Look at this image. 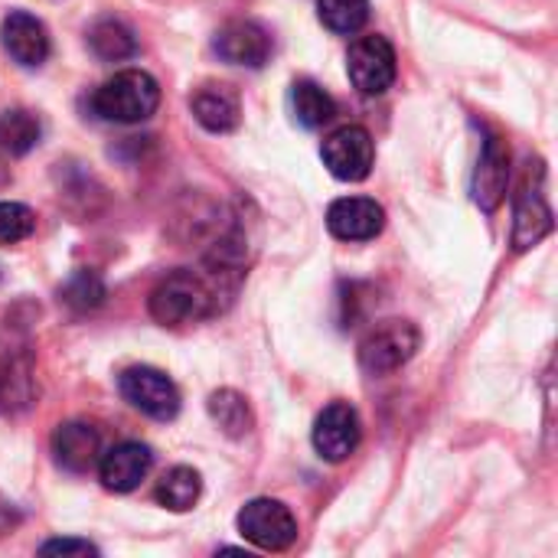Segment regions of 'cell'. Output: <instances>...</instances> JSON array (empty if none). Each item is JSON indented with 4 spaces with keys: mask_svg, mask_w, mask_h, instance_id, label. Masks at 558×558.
<instances>
[{
    "mask_svg": "<svg viewBox=\"0 0 558 558\" xmlns=\"http://www.w3.org/2000/svg\"><path fill=\"white\" fill-rule=\"evenodd\" d=\"M219 311V288L209 275L177 268L150 291V317L163 327H186Z\"/></svg>",
    "mask_w": 558,
    "mask_h": 558,
    "instance_id": "cell-1",
    "label": "cell"
},
{
    "mask_svg": "<svg viewBox=\"0 0 558 558\" xmlns=\"http://www.w3.org/2000/svg\"><path fill=\"white\" fill-rule=\"evenodd\" d=\"M160 105V85L144 69H124L114 72L98 92L92 95V108L98 118L114 124H137L147 121Z\"/></svg>",
    "mask_w": 558,
    "mask_h": 558,
    "instance_id": "cell-2",
    "label": "cell"
},
{
    "mask_svg": "<svg viewBox=\"0 0 558 558\" xmlns=\"http://www.w3.org/2000/svg\"><path fill=\"white\" fill-rule=\"evenodd\" d=\"M553 206L546 199V170L543 163H526V173L520 180V193L513 199V248L526 252L539 245L553 232Z\"/></svg>",
    "mask_w": 558,
    "mask_h": 558,
    "instance_id": "cell-3",
    "label": "cell"
},
{
    "mask_svg": "<svg viewBox=\"0 0 558 558\" xmlns=\"http://www.w3.org/2000/svg\"><path fill=\"white\" fill-rule=\"evenodd\" d=\"M422 347V333L409 320H383L360 343V369L366 376H389L402 369Z\"/></svg>",
    "mask_w": 558,
    "mask_h": 558,
    "instance_id": "cell-4",
    "label": "cell"
},
{
    "mask_svg": "<svg viewBox=\"0 0 558 558\" xmlns=\"http://www.w3.org/2000/svg\"><path fill=\"white\" fill-rule=\"evenodd\" d=\"M396 49L386 36H360L350 52H347V75L353 82V88L366 98L383 95L392 88L396 82Z\"/></svg>",
    "mask_w": 558,
    "mask_h": 558,
    "instance_id": "cell-5",
    "label": "cell"
},
{
    "mask_svg": "<svg viewBox=\"0 0 558 558\" xmlns=\"http://www.w3.org/2000/svg\"><path fill=\"white\" fill-rule=\"evenodd\" d=\"M242 539H248L255 549H265V553H284L291 549V543L298 539V520L294 513L278 504V500H252L239 510V520H235Z\"/></svg>",
    "mask_w": 558,
    "mask_h": 558,
    "instance_id": "cell-6",
    "label": "cell"
},
{
    "mask_svg": "<svg viewBox=\"0 0 558 558\" xmlns=\"http://www.w3.org/2000/svg\"><path fill=\"white\" fill-rule=\"evenodd\" d=\"M320 157H324V167L343 180V183H360L369 177L373 170V160H376V147H373V137L366 128L360 124H347V128H337L324 147H320Z\"/></svg>",
    "mask_w": 558,
    "mask_h": 558,
    "instance_id": "cell-7",
    "label": "cell"
},
{
    "mask_svg": "<svg viewBox=\"0 0 558 558\" xmlns=\"http://www.w3.org/2000/svg\"><path fill=\"white\" fill-rule=\"evenodd\" d=\"M121 396L144 415L157 422H170L180 412V392L177 386L154 366H131L118 379Z\"/></svg>",
    "mask_w": 558,
    "mask_h": 558,
    "instance_id": "cell-8",
    "label": "cell"
},
{
    "mask_svg": "<svg viewBox=\"0 0 558 558\" xmlns=\"http://www.w3.org/2000/svg\"><path fill=\"white\" fill-rule=\"evenodd\" d=\"M213 49L229 65L262 69L271 59L275 43H271V33L262 23H255V20H232V23H226L216 33Z\"/></svg>",
    "mask_w": 558,
    "mask_h": 558,
    "instance_id": "cell-9",
    "label": "cell"
},
{
    "mask_svg": "<svg viewBox=\"0 0 558 558\" xmlns=\"http://www.w3.org/2000/svg\"><path fill=\"white\" fill-rule=\"evenodd\" d=\"M363 428H360V415L350 402H333L327 405L317 422H314V448L324 461L340 464L347 461L356 448H360Z\"/></svg>",
    "mask_w": 558,
    "mask_h": 558,
    "instance_id": "cell-10",
    "label": "cell"
},
{
    "mask_svg": "<svg viewBox=\"0 0 558 558\" xmlns=\"http://www.w3.org/2000/svg\"><path fill=\"white\" fill-rule=\"evenodd\" d=\"M507 186H510V147L500 134H487L471 186L474 203L484 213H497L507 199Z\"/></svg>",
    "mask_w": 558,
    "mask_h": 558,
    "instance_id": "cell-11",
    "label": "cell"
},
{
    "mask_svg": "<svg viewBox=\"0 0 558 558\" xmlns=\"http://www.w3.org/2000/svg\"><path fill=\"white\" fill-rule=\"evenodd\" d=\"M386 209L369 196H343L327 209V229L343 242H369L383 232Z\"/></svg>",
    "mask_w": 558,
    "mask_h": 558,
    "instance_id": "cell-12",
    "label": "cell"
},
{
    "mask_svg": "<svg viewBox=\"0 0 558 558\" xmlns=\"http://www.w3.org/2000/svg\"><path fill=\"white\" fill-rule=\"evenodd\" d=\"M154 454L141 441H121L98 458V477L114 494H131L150 474Z\"/></svg>",
    "mask_w": 558,
    "mask_h": 558,
    "instance_id": "cell-13",
    "label": "cell"
},
{
    "mask_svg": "<svg viewBox=\"0 0 558 558\" xmlns=\"http://www.w3.org/2000/svg\"><path fill=\"white\" fill-rule=\"evenodd\" d=\"M0 43L16 65L36 69L49 59V33L43 20H36L33 13H23V10L7 13L0 26Z\"/></svg>",
    "mask_w": 558,
    "mask_h": 558,
    "instance_id": "cell-14",
    "label": "cell"
},
{
    "mask_svg": "<svg viewBox=\"0 0 558 558\" xmlns=\"http://www.w3.org/2000/svg\"><path fill=\"white\" fill-rule=\"evenodd\" d=\"M190 108H193V118L213 131V134H229L239 128L242 121V101H239V92L232 85H222V82H206L199 85L193 95H190Z\"/></svg>",
    "mask_w": 558,
    "mask_h": 558,
    "instance_id": "cell-15",
    "label": "cell"
},
{
    "mask_svg": "<svg viewBox=\"0 0 558 558\" xmlns=\"http://www.w3.org/2000/svg\"><path fill=\"white\" fill-rule=\"evenodd\" d=\"M52 454L69 474H88L101 458V435L88 422H65L52 432Z\"/></svg>",
    "mask_w": 558,
    "mask_h": 558,
    "instance_id": "cell-16",
    "label": "cell"
},
{
    "mask_svg": "<svg viewBox=\"0 0 558 558\" xmlns=\"http://www.w3.org/2000/svg\"><path fill=\"white\" fill-rule=\"evenodd\" d=\"M33 360L26 347H3L0 350V409L20 412L33 402Z\"/></svg>",
    "mask_w": 558,
    "mask_h": 558,
    "instance_id": "cell-17",
    "label": "cell"
},
{
    "mask_svg": "<svg viewBox=\"0 0 558 558\" xmlns=\"http://www.w3.org/2000/svg\"><path fill=\"white\" fill-rule=\"evenodd\" d=\"M88 46L98 59L105 62H124L137 56V36L128 23L114 16H101L88 26Z\"/></svg>",
    "mask_w": 558,
    "mask_h": 558,
    "instance_id": "cell-18",
    "label": "cell"
},
{
    "mask_svg": "<svg viewBox=\"0 0 558 558\" xmlns=\"http://www.w3.org/2000/svg\"><path fill=\"white\" fill-rule=\"evenodd\" d=\"M291 114L298 118L301 128L314 131V128H324L337 114V105L327 88H320L311 78H298L291 85Z\"/></svg>",
    "mask_w": 558,
    "mask_h": 558,
    "instance_id": "cell-19",
    "label": "cell"
},
{
    "mask_svg": "<svg viewBox=\"0 0 558 558\" xmlns=\"http://www.w3.org/2000/svg\"><path fill=\"white\" fill-rule=\"evenodd\" d=\"M43 137V124L33 111L26 108H10L0 114V150L7 157H23L29 154Z\"/></svg>",
    "mask_w": 558,
    "mask_h": 558,
    "instance_id": "cell-20",
    "label": "cell"
},
{
    "mask_svg": "<svg viewBox=\"0 0 558 558\" xmlns=\"http://www.w3.org/2000/svg\"><path fill=\"white\" fill-rule=\"evenodd\" d=\"M199 494H203V481H199V474L193 468H170L160 477L157 490H154L157 504L167 507V510H173V513L193 510L196 500H199Z\"/></svg>",
    "mask_w": 558,
    "mask_h": 558,
    "instance_id": "cell-21",
    "label": "cell"
},
{
    "mask_svg": "<svg viewBox=\"0 0 558 558\" xmlns=\"http://www.w3.org/2000/svg\"><path fill=\"white\" fill-rule=\"evenodd\" d=\"M206 409H209V418L219 425L222 435H229V438H245V435L252 432V412H248V402H245L239 392L219 389V392L209 396Z\"/></svg>",
    "mask_w": 558,
    "mask_h": 558,
    "instance_id": "cell-22",
    "label": "cell"
},
{
    "mask_svg": "<svg viewBox=\"0 0 558 558\" xmlns=\"http://www.w3.org/2000/svg\"><path fill=\"white\" fill-rule=\"evenodd\" d=\"M317 13L330 33L350 36L369 20V0H317Z\"/></svg>",
    "mask_w": 558,
    "mask_h": 558,
    "instance_id": "cell-23",
    "label": "cell"
},
{
    "mask_svg": "<svg viewBox=\"0 0 558 558\" xmlns=\"http://www.w3.org/2000/svg\"><path fill=\"white\" fill-rule=\"evenodd\" d=\"M105 281L88 271V268H78L65 278V284L59 288V298L72 307V311H95L105 304Z\"/></svg>",
    "mask_w": 558,
    "mask_h": 558,
    "instance_id": "cell-24",
    "label": "cell"
},
{
    "mask_svg": "<svg viewBox=\"0 0 558 558\" xmlns=\"http://www.w3.org/2000/svg\"><path fill=\"white\" fill-rule=\"evenodd\" d=\"M36 229V216L23 203H0V248H10L29 239Z\"/></svg>",
    "mask_w": 558,
    "mask_h": 558,
    "instance_id": "cell-25",
    "label": "cell"
},
{
    "mask_svg": "<svg viewBox=\"0 0 558 558\" xmlns=\"http://www.w3.org/2000/svg\"><path fill=\"white\" fill-rule=\"evenodd\" d=\"M43 556H98V549L85 539H49L39 546Z\"/></svg>",
    "mask_w": 558,
    "mask_h": 558,
    "instance_id": "cell-26",
    "label": "cell"
},
{
    "mask_svg": "<svg viewBox=\"0 0 558 558\" xmlns=\"http://www.w3.org/2000/svg\"><path fill=\"white\" fill-rule=\"evenodd\" d=\"M16 523H20V510L7 497H0V536H7L10 530H16Z\"/></svg>",
    "mask_w": 558,
    "mask_h": 558,
    "instance_id": "cell-27",
    "label": "cell"
},
{
    "mask_svg": "<svg viewBox=\"0 0 558 558\" xmlns=\"http://www.w3.org/2000/svg\"><path fill=\"white\" fill-rule=\"evenodd\" d=\"M10 183V170H7V154L0 150V190Z\"/></svg>",
    "mask_w": 558,
    "mask_h": 558,
    "instance_id": "cell-28",
    "label": "cell"
}]
</instances>
